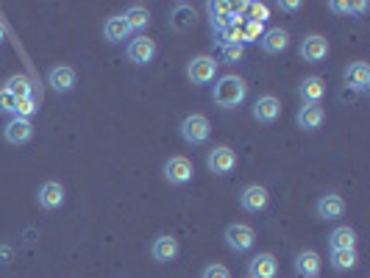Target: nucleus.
<instances>
[{"instance_id":"nucleus-1","label":"nucleus","mask_w":370,"mask_h":278,"mask_svg":"<svg viewBox=\"0 0 370 278\" xmlns=\"http://www.w3.org/2000/svg\"><path fill=\"white\" fill-rule=\"evenodd\" d=\"M248 98V84L240 76H220L212 89V101L220 109H237Z\"/></svg>"},{"instance_id":"nucleus-2","label":"nucleus","mask_w":370,"mask_h":278,"mask_svg":"<svg viewBox=\"0 0 370 278\" xmlns=\"http://www.w3.org/2000/svg\"><path fill=\"white\" fill-rule=\"evenodd\" d=\"M181 139L187 142V145H204L212 134V125H209V117L204 114H187L181 120Z\"/></svg>"},{"instance_id":"nucleus-3","label":"nucleus","mask_w":370,"mask_h":278,"mask_svg":"<svg viewBox=\"0 0 370 278\" xmlns=\"http://www.w3.org/2000/svg\"><path fill=\"white\" fill-rule=\"evenodd\" d=\"M164 173V181L173 184V186H184V184H190L195 170H193V162L190 159H184V156H170L161 167Z\"/></svg>"},{"instance_id":"nucleus-4","label":"nucleus","mask_w":370,"mask_h":278,"mask_svg":"<svg viewBox=\"0 0 370 278\" xmlns=\"http://www.w3.org/2000/svg\"><path fill=\"white\" fill-rule=\"evenodd\" d=\"M215 76H218V62H215V56H195V59L187 64V78H190L195 87L212 84Z\"/></svg>"},{"instance_id":"nucleus-5","label":"nucleus","mask_w":370,"mask_h":278,"mask_svg":"<svg viewBox=\"0 0 370 278\" xmlns=\"http://www.w3.org/2000/svg\"><path fill=\"white\" fill-rule=\"evenodd\" d=\"M254 242H256V231H254L251 225H245V223H234V225L226 228V245H229L231 250H237V253H248V250L254 247Z\"/></svg>"},{"instance_id":"nucleus-6","label":"nucleus","mask_w":370,"mask_h":278,"mask_svg":"<svg viewBox=\"0 0 370 278\" xmlns=\"http://www.w3.org/2000/svg\"><path fill=\"white\" fill-rule=\"evenodd\" d=\"M206 167H209L215 175H229V173L237 167V153H234L229 145H218V148L209 150Z\"/></svg>"},{"instance_id":"nucleus-7","label":"nucleus","mask_w":370,"mask_h":278,"mask_svg":"<svg viewBox=\"0 0 370 278\" xmlns=\"http://www.w3.org/2000/svg\"><path fill=\"white\" fill-rule=\"evenodd\" d=\"M267 203H270V192H267L265 186H259V184H248V186L240 192V206H243L248 214L265 211Z\"/></svg>"},{"instance_id":"nucleus-8","label":"nucleus","mask_w":370,"mask_h":278,"mask_svg":"<svg viewBox=\"0 0 370 278\" xmlns=\"http://www.w3.org/2000/svg\"><path fill=\"white\" fill-rule=\"evenodd\" d=\"M3 139L9 145H28L34 139V125L31 120L23 117H9V123L3 125Z\"/></svg>"},{"instance_id":"nucleus-9","label":"nucleus","mask_w":370,"mask_h":278,"mask_svg":"<svg viewBox=\"0 0 370 278\" xmlns=\"http://www.w3.org/2000/svg\"><path fill=\"white\" fill-rule=\"evenodd\" d=\"M326 56H328V40H326V37H320V34L303 37V42H301V59H303V62L317 64V62H323Z\"/></svg>"},{"instance_id":"nucleus-10","label":"nucleus","mask_w":370,"mask_h":278,"mask_svg":"<svg viewBox=\"0 0 370 278\" xmlns=\"http://www.w3.org/2000/svg\"><path fill=\"white\" fill-rule=\"evenodd\" d=\"M64 198H67V192H64V186H62L59 181H45V184L39 186V192H37V203H39L42 209H48V211L64 206Z\"/></svg>"},{"instance_id":"nucleus-11","label":"nucleus","mask_w":370,"mask_h":278,"mask_svg":"<svg viewBox=\"0 0 370 278\" xmlns=\"http://www.w3.org/2000/svg\"><path fill=\"white\" fill-rule=\"evenodd\" d=\"M315 211H317L320 220H340L342 211H345V200H342L337 192H326V195L317 198Z\"/></svg>"},{"instance_id":"nucleus-12","label":"nucleus","mask_w":370,"mask_h":278,"mask_svg":"<svg viewBox=\"0 0 370 278\" xmlns=\"http://www.w3.org/2000/svg\"><path fill=\"white\" fill-rule=\"evenodd\" d=\"M259 48H262L265 53H270V56L284 53V51L290 48V31H284V28H270V31H265V34L259 37Z\"/></svg>"},{"instance_id":"nucleus-13","label":"nucleus","mask_w":370,"mask_h":278,"mask_svg":"<svg viewBox=\"0 0 370 278\" xmlns=\"http://www.w3.org/2000/svg\"><path fill=\"white\" fill-rule=\"evenodd\" d=\"M128 59L134 62V64H150L153 59H156V42L153 40H148V37H136V40H131L128 42Z\"/></svg>"},{"instance_id":"nucleus-14","label":"nucleus","mask_w":370,"mask_h":278,"mask_svg":"<svg viewBox=\"0 0 370 278\" xmlns=\"http://www.w3.org/2000/svg\"><path fill=\"white\" fill-rule=\"evenodd\" d=\"M48 84H51L53 92L67 95V92L76 87V70L67 67V64H59V67H53V70L48 73Z\"/></svg>"},{"instance_id":"nucleus-15","label":"nucleus","mask_w":370,"mask_h":278,"mask_svg":"<svg viewBox=\"0 0 370 278\" xmlns=\"http://www.w3.org/2000/svg\"><path fill=\"white\" fill-rule=\"evenodd\" d=\"M279 117H281L279 98H273V95L256 98V103H254V120H259V123H276Z\"/></svg>"},{"instance_id":"nucleus-16","label":"nucleus","mask_w":370,"mask_h":278,"mask_svg":"<svg viewBox=\"0 0 370 278\" xmlns=\"http://www.w3.org/2000/svg\"><path fill=\"white\" fill-rule=\"evenodd\" d=\"M295 120H298V125H301L303 131H317V128L326 123V112H323L320 103H306V106L298 109Z\"/></svg>"},{"instance_id":"nucleus-17","label":"nucleus","mask_w":370,"mask_h":278,"mask_svg":"<svg viewBox=\"0 0 370 278\" xmlns=\"http://www.w3.org/2000/svg\"><path fill=\"white\" fill-rule=\"evenodd\" d=\"M178 250H181V245H178V239L170 236V234L156 236L153 245H150V256H153L156 261H173V259L178 256Z\"/></svg>"},{"instance_id":"nucleus-18","label":"nucleus","mask_w":370,"mask_h":278,"mask_svg":"<svg viewBox=\"0 0 370 278\" xmlns=\"http://www.w3.org/2000/svg\"><path fill=\"white\" fill-rule=\"evenodd\" d=\"M248 272H251V278H276L279 261L273 253H256L248 264Z\"/></svg>"},{"instance_id":"nucleus-19","label":"nucleus","mask_w":370,"mask_h":278,"mask_svg":"<svg viewBox=\"0 0 370 278\" xmlns=\"http://www.w3.org/2000/svg\"><path fill=\"white\" fill-rule=\"evenodd\" d=\"M195 26V9L190 3H175L173 12H170V28L184 34V31H190Z\"/></svg>"},{"instance_id":"nucleus-20","label":"nucleus","mask_w":370,"mask_h":278,"mask_svg":"<svg viewBox=\"0 0 370 278\" xmlns=\"http://www.w3.org/2000/svg\"><path fill=\"white\" fill-rule=\"evenodd\" d=\"M345 84L353 89V92H367L370 87V67L364 62H353L348 70H345Z\"/></svg>"},{"instance_id":"nucleus-21","label":"nucleus","mask_w":370,"mask_h":278,"mask_svg":"<svg viewBox=\"0 0 370 278\" xmlns=\"http://www.w3.org/2000/svg\"><path fill=\"white\" fill-rule=\"evenodd\" d=\"M298 92H301L303 103H320L323 95H326V81H323L320 76H306V78L301 81Z\"/></svg>"},{"instance_id":"nucleus-22","label":"nucleus","mask_w":370,"mask_h":278,"mask_svg":"<svg viewBox=\"0 0 370 278\" xmlns=\"http://www.w3.org/2000/svg\"><path fill=\"white\" fill-rule=\"evenodd\" d=\"M123 20H125L128 31H145V28L150 26V12H148V6L134 3V6H128V9H125Z\"/></svg>"},{"instance_id":"nucleus-23","label":"nucleus","mask_w":370,"mask_h":278,"mask_svg":"<svg viewBox=\"0 0 370 278\" xmlns=\"http://www.w3.org/2000/svg\"><path fill=\"white\" fill-rule=\"evenodd\" d=\"M209 15H212V28L218 34H223V31H229L234 26L231 3H209Z\"/></svg>"},{"instance_id":"nucleus-24","label":"nucleus","mask_w":370,"mask_h":278,"mask_svg":"<svg viewBox=\"0 0 370 278\" xmlns=\"http://www.w3.org/2000/svg\"><path fill=\"white\" fill-rule=\"evenodd\" d=\"M320 256L315 253V250H301L298 256H295V270L303 275V278H315L317 272H320Z\"/></svg>"},{"instance_id":"nucleus-25","label":"nucleus","mask_w":370,"mask_h":278,"mask_svg":"<svg viewBox=\"0 0 370 278\" xmlns=\"http://www.w3.org/2000/svg\"><path fill=\"white\" fill-rule=\"evenodd\" d=\"M328 245H331V250H351V247H356V231L351 225H340L331 231Z\"/></svg>"},{"instance_id":"nucleus-26","label":"nucleus","mask_w":370,"mask_h":278,"mask_svg":"<svg viewBox=\"0 0 370 278\" xmlns=\"http://www.w3.org/2000/svg\"><path fill=\"white\" fill-rule=\"evenodd\" d=\"M3 92H9L15 101H23V98H31L34 84H31L28 76H12V78L3 84Z\"/></svg>"},{"instance_id":"nucleus-27","label":"nucleus","mask_w":370,"mask_h":278,"mask_svg":"<svg viewBox=\"0 0 370 278\" xmlns=\"http://www.w3.org/2000/svg\"><path fill=\"white\" fill-rule=\"evenodd\" d=\"M128 26H125V20L123 17H109L106 23H103V37L112 42V45H117V42H123V40H128Z\"/></svg>"},{"instance_id":"nucleus-28","label":"nucleus","mask_w":370,"mask_h":278,"mask_svg":"<svg viewBox=\"0 0 370 278\" xmlns=\"http://www.w3.org/2000/svg\"><path fill=\"white\" fill-rule=\"evenodd\" d=\"M359 264V256H356V247L351 250H331V267L337 272H345V270H353Z\"/></svg>"},{"instance_id":"nucleus-29","label":"nucleus","mask_w":370,"mask_h":278,"mask_svg":"<svg viewBox=\"0 0 370 278\" xmlns=\"http://www.w3.org/2000/svg\"><path fill=\"white\" fill-rule=\"evenodd\" d=\"M34 114H37V101H34V95H31V98H23V101H17V106H15V117L31 120Z\"/></svg>"},{"instance_id":"nucleus-30","label":"nucleus","mask_w":370,"mask_h":278,"mask_svg":"<svg viewBox=\"0 0 370 278\" xmlns=\"http://www.w3.org/2000/svg\"><path fill=\"white\" fill-rule=\"evenodd\" d=\"M245 15H248V23H259V26L270 17L265 3H248V6H245Z\"/></svg>"},{"instance_id":"nucleus-31","label":"nucleus","mask_w":370,"mask_h":278,"mask_svg":"<svg viewBox=\"0 0 370 278\" xmlns=\"http://www.w3.org/2000/svg\"><path fill=\"white\" fill-rule=\"evenodd\" d=\"M243 53H245V45H240V42H231V45H223V62H240L243 59Z\"/></svg>"},{"instance_id":"nucleus-32","label":"nucleus","mask_w":370,"mask_h":278,"mask_svg":"<svg viewBox=\"0 0 370 278\" xmlns=\"http://www.w3.org/2000/svg\"><path fill=\"white\" fill-rule=\"evenodd\" d=\"M334 12H340V15H353V12H364L367 9V3H340V0H334V3H328Z\"/></svg>"},{"instance_id":"nucleus-33","label":"nucleus","mask_w":370,"mask_h":278,"mask_svg":"<svg viewBox=\"0 0 370 278\" xmlns=\"http://www.w3.org/2000/svg\"><path fill=\"white\" fill-rule=\"evenodd\" d=\"M201 278H231V272H229V267H223V264H209V267H204Z\"/></svg>"},{"instance_id":"nucleus-34","label":"nucleus","mask_w":370,"mask_h":278,"mask_svg":"<svg viewBox=\"0 0 370 278\" xmlns=\"http://www.w3.org/2000/svg\"><path fill=\"white\" fill-rule=\"evenodd\" d=\"M265 31H262V26L259 23H245V31H243V42H254V40H259Z\"/></svg>"},{"instance_id":"nucleus-35","label":"nucleus","mask_w":370,"mask_h":278,"mask_svg":"<svg viewBox=\"0 0 370 278\" xmlns=\"http://www.w3.org/2000/svg\"><path fill=\"white\" fill-rule=\"evenodd\" d=\"M15 106H17V101H15L9 92L0 89V112H6L9 117H15Z\"/></svg>"},{"instance_id":"nucleus-36","label":"nucleus","mask_w":370,"mask_h":278,"mask_svg":"<svg viewBox=\"0 0 370 278\" xmlns=\"http://www.w3.org/2000/svg\"><path fill=\"white\" fill-rule=\"evenodd\" d=\"M279 9L281 12H298L301 3H298V0H279Z\"/></svg>"},{"instance_id":"nucleus-37","label":"nucleus","mask_w":370,"mask_h":278,"mask_svg":"<svg viewBox=\"0 0 370 278\" xmlns=\"http://www.w3.org/2000/svg\"><path fill=\"white\" fill-rule=\"evenodd\" d=\"M3 40H6V26L0 23V42H3Z\"/></svg>"}]
</instances>
